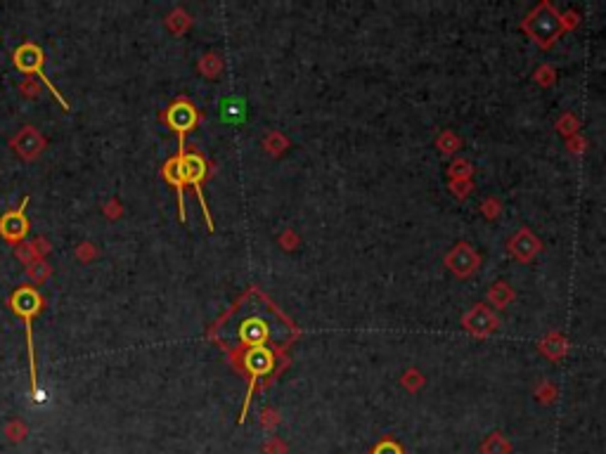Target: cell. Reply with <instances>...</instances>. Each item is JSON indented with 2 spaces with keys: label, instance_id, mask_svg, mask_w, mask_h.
I'll use <instances>...</instances> for the list:
<instances>
[{
  "label": "cell",
  "instance_id": "obj_9",
  "mask_svg": "<svg viewBox=\"0 0 606 454\" xmlns=\"http://www.w3.org/2000/svg\"><path fill=\"white\" fill-rule=\"evenodd\" d=\"M239 336H242L244 343L258 348V345L265 343L268 326H265V322H260V319H246V322L242 324V329H239Z\"/></svg>",
  "mask_w": 606,
  "mask_h": 454
},
{
  "label": "cell",
  "instance_id": "obj_11",
  "mask_svg": "<svg viewBox=\"0 0 606 454\" xmlns=\"http://www.w3.org/2000/svg\"><path fill=\"white\" fill-rule=\"evenodd\" d=\"M5 436H8L12 443H19V440L26 438V426L22 421H12L8 428H5Z\"/></svg>",
  "mask_w": 606,
  "mask_h": 454
},
{
  "label": "cell",
  "instance_id": "obj_14",
  "mask_svg": "<svg viewBox=\"0 0 606 454\" xmlns=\"http://www.w3.org/2000/svg\"><path fill=\"white\" fill-rule=\"evenodd\" d=\"M375 454H400V450H398V445H393V443H382L375 450Z\"/></svg>",
  "mask_w": 606,
  "mask_h": 454
},
{
  "label": "cell",
  "instance_id": "obj_10",
  "mask_svg": "<svg viewBox=\"0 0 606 454\" xmlns=\"http://www.w3.org/2000/svg\"><path fill=\"white\" fill-rule=\"evenodd\" d=\"M507 450H509V447H507L505 440L497 438V436H492L488 443L483 445V452H485V454H507Z\"/></svg>",
  "mask_w": 606,
  "mask_h": 454
},
{
  "label": "cell",
  "instance_id": "obj_12",
  "mask_svg": "<svg viewBox=\"0 0 606 454\" xmlns=\"http://www.w3.org/2000/svg\"><path fill=\"white\" fill-rule=\"evenodd\" d=\"M48 272H50V270H48V265H45L43 260H36V262H31V265H29V275H31V279H33V282H38V284L45 279Z\"/></svg>",
  "mask_w": 606,
  "mask_h": 454
},
{
  "label": "cell",
  "instance_id": "obj_3",
  "mask_svg": "<svg viewBox=\"0 0 606 454\" xmlns=\"http://www.w3.org/2000/svg\"><path fill=\"white\" fill-rule=\"evenodd\" d=\"M180 166H182V175H185V184H192L197 196L202 201V209H204V216L209 220V227H211V216H209V209H206V199L202 194V180L206 175V163L199 154H187L185 149H180Z\"/></svg>",
  "mask_w": 606,
  "mask_h": 454
},
{
  "label": "cell",
  "instance_id": "obj_6",
  "mask_svg": "<svg viewBox=\"0 0 606 454\" xmlns=\"http://www.w3.org/2000/svg\"><path fill=\"white\" fill-rule=\"evenodd\" d=\"M17 149V154H22L24 159H33L36 154H40V149H43L45 140L40 138V135L33 131V128H24L22 133H19V138L12 142Z\"/></svg>",
  "mask_w": 606,
  "mask_h": 454
},
{
  "label": "cell",
  "instance_id": "obj_15",
  "mask_svg": "<svg viewBox=\"0 0 606 454\" xmlns=\"http://www.w3.org/2000/svg\"><path fill=\"white\" fill-rule=\"evenodd\" d=\"M268 452H270V454H280V452H282V445L277 443V440H275V443H268Z\"/></svg>",
  "mask_w": 606,
  "mask_h": 454
},
{
  "label": "cell",
  "instance_id": "obj_7",
  "mask_svg": "<svg viewBox=\"0 0 606 454\" xmlns=\"http://www.w3.org/2000/svg\"><path fill=\"white\" fill-rule=\"evenodd\" d=\"M244 362H246V369L251 372V376H263L272 369L275 360H272V353L268 350V348L258 345V348H251V350L246 353Z\"/></svg>",
  "mask_w": 606,
  "mask_h": 454
},
{
  "label": "cell",
  "instance_id": "obj_2",
  "mask_svg": "<svg viewBox=\"0 0 606 454\" xmlns=\"http://www.w3.org/2000/svg\"><path fill=\"white\" fill-rule=\"evenodd\" d=\"M15 64L19 67V71H24V74L38 76L40 81L48 85V90L53 92V97L57 99V102L65 106V109H69V102L60 95V90L50 83V78L45 76V71H43V50L36 48L33 43H24V45L15 52Z\"/></svg>",
  "mask_w": 606,
  "mask_h": 454
},
{
  "label": "cell",
  "instance_id": "obj_5",
  "mask_svg": "<svg viewBox=\"0 0 606 454\" xmlns=\"http://www.w3.org/2000/svg\"><path fill=\"white\" fill-rule=\"evenodd\" d=\"M26 204H29V199H24L19 209L5 213V216L0 218V234L8 241H12V244H19V241L26 237V232H29V220H26V213H24Z\"/></svg>",
  "mask_w": 606,
  "mask_h": 454
},
{
  "label": "cell",
  "instance_id": "obj_1",
  "mask_svg": "<svg viewBox=\"0 0 606 454\" xmlns=\"http://www.w3.org/2000/svg\"><path fill=\"white\" fill-rule=\"evenodd\" d=\"M12 310L17 312L19 317L24 319L26 326V340H29V367H31V390L33 395H38V379H36V355H33V333H31V319L40 312V305H43V298L36 289L31 287H22L17 289L10 298Z\"/></svg>",
  "mask_w": 606,
  "mask_h": 454
},
{
  "label": "cell",
  "instance_id": "obj_13",
  "mask_svg": "<svg viewBox=\"0 0 606 454\" xmlns=\"http://www.w3.org/2000/svg\"><path fill=\"white\" fill-rule=\"evenodd\" d=\"M225 118H232V121H239V118H242V104H239V102L225 104Z\"/></svg>",
  "mask_w": 606,
  "mask_h": 454
},
{
  "label": "cell",
  "instance_id": "obj_8",
  "mask_svg": "<svg viewBox=\"0 0 606 454\" xmlns=\"http://www.w3.org/2000/svg\"><path fill=\"white\" fill-rule=\"evenodd\" d=\"M164 175L166 180L178 189V206H180V220H185V201H182V194H185V175H182V166H180V156H173L171 161L164 166Z\"/></svg>",
  "mask_w": 606,
  "mask_h": 454
},
{
  "label": "cell",
  "instance_id": "obj_4",
  "mask_svg": "<svg viewBox=\"0 0 606 454\" xmlns=\"http://www.w3.org/2000/svg\"><path fill=\"white\" fill-rule=\"evenodd\" d=\"M197 118H199V114H197L194 106L185 102V99H178V102L168 109V126L180 135V149H185V133L192 131L197 126Z\"/></svg>",
  "mask_w": 606,
  "mask_h": 454
}]
</instances>
